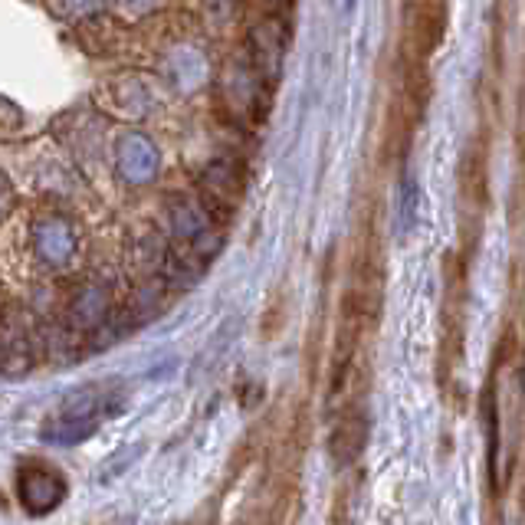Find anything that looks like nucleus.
Returning <instances> with one entry per match:
<instances>
[{"mask_svg":"<svg viewBox=\"0 0 525 525\" xmlns=\"http://www.w3.org/2000/svg\"><path fill=\"white\" fill-rule=\"evenodd\" d=\"M480 420L486 434V493L489 499L503 496V470H499V450H503V411H499V371L493 368L480 391Z\"/></svg>","mask_w":525,"mask_h":525,"instance_id":"obj_1","label":"nucleus"},{"mask_svg":"<svg viewBox=\"0 0 525 525\" xmlns=\"http://www.w3.org/2000/svg\"><path fill=\"white\" fill-rule=\"evenodd\" d=\"M17 493L23 509L33 512V516H43V512H53L66 499V480L53 466L27 463L17 476Z\"/></svg>","mask_w":525,"mask_h":525,"instance_id":"obj_2","label":"nucleus"},{"mask_svg":"<svg viewBox=\"0 0 525 525\" xmlns=\"http://www.w3.org/2000/svg\"><path fill=\"white\" fill-rule=\"evenodd\" d=\"M368 443V417L361 407H352V411H342L335 417L332 437H329V453L338 466H348L361 457Z\"/></svg>","mask_w":525,"mask_h":525,"instance_id":"obj_3","label":"nucleus"},{"mask_svg":"<svg viewBox=\"0 0 525 525\" xmlns=\"http://www.w3.org/2000/svg\"><path fill=\"white\" fill-rule=\"evenodd\" d=\"M460 191L473 210L489 207V165H486V138H473L460 161Z\"/></svg>","mask_w":525,"mask_h":525,"instance_id":"obj_4","label":"nucleus"},{"mask_svg":"<svg viewBox=\"0 0 525 525\" xmlns=\"http://www.w3.org/2000/svg\"><path fill=\"white\" fill-rule=\"evenodd\" d=\"M417 220V181L414 174H404L401 181V233H407Z\"/></svg>","mask_w":525,"mask_h":525,"instance_id":"obj_5","label":"nucleus"}]
</instances>
